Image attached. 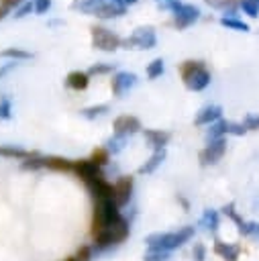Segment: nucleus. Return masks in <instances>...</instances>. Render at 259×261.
I'll return each mask as SVG.
<instances>
[{
	"label": "nucleus",
	"mask_w": 259,
	"mask_h": 261,
	"mask_svg": "<svg viewBox=\"0 0 259 261\" xmlns=\"http://www.w3.org/2000/svg\"><path fill=\"white\" fill-rule=\"evenodd\" d=\"M220 116H222V108L216 106V104H208V106H204V108L198 110L194 122H196L198 126H202V124H212V122L220 120Z\"/></svg>",
	"instance_id": "4468645a"
},
{
	"label": "nucleus",
	"mask_w": 259,
	"mask_h": 261,
	"mask_svg": "<svg viewBox=\"0 0 259 261\" xmlns=\"http://www.w3.org/2000/svg\"><path fill=\"white\" fill-rule=\"evenodd\" d=\"M12 112V104L8 98H0V120H8Z\"/></svg>",
	"instance_id": "e433bc0d"
},
{
	"label": "nucleus",
	"mask_w": 259,
	"mask_h": 261,
	"mask_svg": "<svg viewBox=\"0 0 259 261\" xmlns=\"http://www.w3.org/2000/svg\"><path fill=\"white\" fill-rule=\"evenodd\" d=\"M108 71H112L110 63H96L88 69V75H98V73H108Z\"/></svg>",
	"instance_id": "58836bf2"
},
{
	"label": "nucleus",
	"mask_w": 259,
	"mask_h": 261,
	"mask_svg": "<svg viewBox=\"0 0 259 261\" xmlns=\"http://www.w3.org/2000/svg\"><path fill=\"white\" fill-rule=\"evenodd\" d=\"M135 84H137V75H135L133 71H118V73L112 77L110 88H112V94H114V96H122V94H126L131 88H135Z\"/></svg>",
	"instance_id": "ddd939ff"
},
{
	"label": "nucleus",
	"mask_w": 259,
	"mask_h": 261,
	"mask_svg": "<svg viewBox=\"0 0 259 261\" xmlns=\"http://www.w3.org/2000/svg\"><path fill=\"white\" fill-rule=\"evenodd\" d=\"M222 214H226L232 222H237V226H239V232H241V234L259 239V222H255V220H243V218L237 214V210H235V204H232V202L222 206Z\"/></svg>",
	"instance_id": "0eeeda50"
},
{
	"label": "nucleus",
	"mask_w": 259,
	"mask_h": 261,
	"mask_svg": "<svg viewBox=\"0 0 259 261\" xmlns=\"http://www.w3.org/2000/svg\"><path fill=\"white\" fill-rule=\"evenodd\" d=\"M92 257H94V249L88 247V245H84V247H80L75 251V255H71V257L63 259V261H92Z\"/></svg>",
	"instance_id": "7c9ffc66"
},
{
	"label": "nucleus",
	"mask_w": 259,
	"mask_h": 261,
	"mask_svg": "<svg viewBox=\"0 0 259 261\" xmlns=\"http://www.w3.org/2000/svg\"><path fill=\"white\" fill-rule=\"evenodd\" d=\"M35 153L29 149H22L18 145H0V157H8V159H16V161H24L29 157H33Z\"/></svg>",
	"instance_id": "f3484780"
},
{
	"label": "nucleus",
	"mask_w": 259,
	"mask_h": 261,
	"mask_svg": "<svg viewBox=\"0 0 259 261\" xmlns=\"http://www.w3.org/2000/svg\"><path fill=\"white\" fill-rule=\"evenodd\" d=\"M120 210L112 200H102V202H94V212H92V237L100 234L102 230L114 226L120 220Z\"/></svg>",
	"instance_id": "f03ea898"
},
{
	"label": "nucleus",
	"mask_w": 259,
	"mask_h": 261,
	"mask_svg": "<svg viewBox=\"0 0 259 261\" xmlns=\"http://www.w3.org/2000/svg\"><path fill=\"white\" fill-rule=\"evenodd\" d=\"M167 259H169V253L167 251H157V249H149L143 255V261H167Z\"/></svg>",
	"instance_id": "473e14b6"
},
{
	"label": "nucleus",
	"mask_w": 259,
	"mask_h": 261,
	"mask_svg": "<svg viewBox=\"0 0 259 261\" xmlns=\"http://www.w3.org/2000/svg\"><path fill=\"white\" fill-rule=\"evenodd\" d=\"M90 31H92V47L94 49L116 51L120 47V43H122V39L116 33H112V31H108L104 27H92Z\"/></svg>",
	"instance_id": "423d86ee"
},
{
	"label": "nucleus",
	"mask_w": 259,
	"mask_h": 261,
	"mask_svg": "<svg viewBox=\"0 0 259 261\" xmlns=\"http://www.w3.org/2000/svg\"><path fill=\"white\" fill-rule=\"evenodd\" d=\"M206 4L210 8H218V10H226L228 8V12H232V8H235L232 0H206Z\"/></svg>",
	"instance_id": "c9c22d12"
},
{
	"label": "nucleus",
	"mask_w": 259,
	"mask_h": 261,
	"mask_svg": "<svg viewBox=\"0 0 259 261\" xmlns=\"http://www.w3.org/2000/svg\"><path fill=\"white\" fill-rule=\"evenodd\" d=\"M200 18V8L194 4H179L173 10V24L177 29H186L190 24H194Z\"/></svg>",
	"instance_id": "9b49d317"
},
{
	"label": "nucleus",
	"mask_w": 259,
	"mask_h": 261,
	"mask_svg": "<svg viewBox=\"0 0 259 261\" xmlns=\"http://www.w3.org/2000/svg\"><path fill=\"white\" fill-rule=\"evenodd\" d=\"M14 65H16V61H12V63H4V65H0V80L10 71V69H14Z\"/></svg>",
	"instance_id": "c03bdc74"
},
{
	"label": "nucleus",
	"mask_w": 259,
	"mask_h": 261,
	"mask_svg": "<svg viewBox=\"0 0 259 261\" xmlns=\"http://www.w3.org/2000/svg\"><path fill=\"white\" fill-rule=\"evenodd\" d=\"M112 126H114V135L128 137V135H135L137 130H141V120L133 114H120L114 118Z\"/></svg>",
	"instance_id": "f8f14e48"
},
{
	"label": "nucleus",
	"mask_w": 259,
	"mask_h": 261,
	"mask_svg": "<svg viewBox=\"0 0 259 261\" xmlns=\"http://www.w3.org/2000/svg\"><path fill=\"white\" fill-rule=\"evenodd\" d=\"M143 133H145L147 143H149V145H151L155 151L165 149V145H167V141H169V133L159 130V128H145Z\"/></svg>",
	"instance_id": "dca6fc26"
},
{
	"label": "nucleus",
	"mask_w": 259,
	"mask_h": 261,
	"mask_svg": "<svg viewBox=\"0 0 259 261\" xmlns=\"http://www.w3.org/2000/svg\"><path fill=\"white\" fill-rule=\"evenodd\" d=\"M155 2H157L161 8H165V10H175V8L182 4L179 0H155Z\"/></svg>",
	"instance_id": "79ce46f5"
},
{
	"label": "nucleus",
	"mask_w": 259,
	"mask_h": 261,
	"mask_svg": "<svg viewBox=\"0 0 259 261\" xmlns=\"http://www.w3.org/2000/svg\"><path fill=\"white\" fill-rule=\"evenodd\" d=\"M65 84H67V88L80 92V90H86V88H88V84H90V75H88V71H80V69H75V71H69V73H67Z\"/></svg>",
	"instance_id": "a211bd4d"
},
{
	"label": "nucleus",
	"mask_w": 259,
	"mask_h": 261,
	"mask_svg": "<svg viewBox=\"0 0 259 261\" xmlns=\"http://www.w3.org/2000/svg\"><path fill=\"white\" fill-rule=\"evenodd\" d=\"M45 167L53 169V171H71L73 173V161L65 159V157H57V155L45 157Z\"/></svg>",
	"instance_id": "412c9836"
},
{
	"label": "nucleus",
	"mask_w": 259,
	"mask_h": 261,
	"mask_svg": "<svg viewBox=\"0 0 259 261\" xmlns=\"http://www.w3.org/2000/svg\"><path fill=\"white\" fill-rule=\"evenodd\" d=\"M18 4H20V0H0V6H4L6 10H12Z\"/></svg>",
	"instance_id": "a18cd8bd"
},
{
	"label": "nucleus",
	"mask_w": 259,
	"mask_h": 261,
	"mask_svg": "<svg viewBox=\"0 0 259 261\" xmlns=\"http://www.w3.org/2000/svg\"><path fill=\"white\" fill-rule=\"evenodd\" d=\"M128 234H131V222H128L126 218H120L114 226H110V228L102 230L100 234L92 237V239H94L92 249H94L96 253H100V251H108V249H112V247L124 243V241L128 239Z\"/></svg>",
	"instance_id": "7ed1b4c3"
},
{
	"label": "nucleus",
	"mask_w": 259,
	"mask_h": 261,
	"mask_svg": "<svg viewBox=\"0 0 259 261\" xmlns=\"http://www.w3.org/2000/svg\"><path fill=\"white\" fill-rule=\"evenodd\" d=\"M220 24L222 27H226V29H235V31H249V24L247 22H243V20H239V18H235V16H222L220 18Z\"/></svg>",
	"instance_id": "cd10ccee"
},
{
	"label": "nucleus",
	"mask_w": 259,
	"mask_h": 261,
	"mask_svg": "<svg viewBox=\"0 0 259 261\" xmlns=\"http://www.w3.org/2000/svg\"><path fill=\"white\" fill-rule=\"evenodd\" d=\"M224 153H226V139L222 137V139L210 141V143L200 151L198 159H200L202 165H214V163H218V161L222 159Z\"/></svg>",
	"instance_id": "6e6552de"
},
{
	"label": "nucleus",
	"mask_w": 259,
	"mask_h": 261,
	"mask_svg": "<svg viewBox=\"0 0 259 261\" xmlns=\"http://www.w3.org/2000/svg\"><path fill=\"white\" fill-rule=\"evenodd\" d=\"M245 133H247V128H245L243 122H230V120H226V135H237V137H241V135H245Z\"/></svg>",
	"instance_id": "f704fd0d"
},
{
	"label": "nucleus",
	"mask_w": 259,
	"mask_h": 261,
	"mask_svg": "<svg viewBox=\"0 0 259 261\" xmlns=\"http://www.w3.org/2000/svg\"><path fill=\"white\" fill-rule=\"evenodd\" d=\"M108 2H114V0H73L71 2V8L73 10H80V12H86V14H96Z\"/></svg>",
	"instance_id": "6ab92c4d"
},
{
	"label": "nucleus",
	"mask_w": 259,
	"mask_h": 261,
	"mask_svg": "<svg viewBox=\"0 0 259 261\" xmlns=\"http://www.w3.org/2000/svg\"><path fill=\"white\" fill-rule=\"evenodd\" d=\"M214 253L218 257H222L224 261H239L241 247L232 245V243H222L220 239H214Z\"/></svg>",
	"instance_id": "2eb2a0df"
},
{
	"label": "nucleus",
	"mask_w": 259,
	"mask_h": 261,
	"mask_svg": "<svg viewBox=\"0 0 259 261\" xmlns=\"http://www.w3.org/2000/svg\"><path fill=\"white\" fill-rule=\"evenodd\" d=\"M179 73H182V80L188 90L200 92V90L208 88V84H210V71L206 69V65L202 61H192V59L184 61L179 65Z\"/></svg>",
	"instance_id": "20e7f679"
},
{
	"label": "nucleus",
	"mask_w": 259,
	"mask_h": 261,
	"mask_svg": "<svg viewBox=\"0 0 259 261\" xmlns=\"http://www.w3.org/2000/svg\"><path fill=\"white\" fill-rule=\"evenodd\" d=\"M6 12H8V10H6L4 6H0V18H4V16H6Z\"/></svg>",
	"instance_id": "de8ad7c7"
},
{
	"label": "nucleus",
	"mask_w": 259,
	"mask_h": 261,
	"mask_svg": "<svg viewBox=\"0 0 259 261\" xmlns=\"http://www.w3.org/2000/svg\"><path fill=\"white\" fill-rule=\"evenodd\" d=\"M33 8L37 14H43L51 8V0H33Z\"/></svg>",
	"instance_id": "a19ab883"
},
{
	"label": "nucleus",
	"mask_w": 259,
	"mask_h": 261,
	"mask_svg": "<svg viewBox=\"0 0 259 261\" xmlns=\"http://www.w3.org/2000/svg\"><path fill=\"white\" fill-rule=\"evenodd\" d=\"M218 222H220V214L218 210H212V208H206L204 214L200 216V226H204L206 230L214 232L218 228Z\"/></svg>",
	"instance_id": "4be33fe9"
},
{
	"label": "nucleus",
	"mask_w": 259,
	"mask_h": 261,
	"mask_svg": "<svg viewBox=\"0 0 259 261\" xmlns=\"http://www.w3.org/2000/svg\"><path fill=\"white\" fill-rule=\"evenodd\" d=\"M122 12H124V6H120V4L114 0V2L104 4V6L96 12V16H98V18H112V16H120Z\"/></svg>",
	"instance_id": "5701e85b"
},
{
	"label": "nucleus",
	"mask_w": 259,
	"mask_h": 261,
	"mask_svg": "<svg viewBox=\"0 0 259 261\" xmlns=\"http://www.w3.org/2000/svg\"><path fill=\"white\" fill-rule=\"evenodd\" d=\"M73 173H75L86 186L92 184V181H96V179H100V177H104L102 167H98V165L92 163L90 159H77V161H73Z\"/></svg>",
	"instance_id": "1a4fd4ad"
},
{
	"label": "nucleus",
	"mask_w": 259,
	"mask_h": 261,
	"mask_svg": "<svg viewBox=\"0 0 259 261\" xmlns=\"http://www.w3.org/2000/svg\"><path fill=\"white\" fill-rule=\"evenodd\" d=\"M31 10H35V8H33V2H27V4L18 6V10L14 12V16H16V18H22V16H27Z\"/></svg>",
	"instance_id": "37998d69"
},
{
	"label": "nucleus",
	"mask_w": 259,
	"mask_h": 261,
	"mask_svg": "<svg viewBox=\"0 0 259 261\" xmlns=\"http://www.w3.org/2000/svg\"><path fill=\"white\" fill-rule=\"evenodd\" d=\"M161 73H163V59L157 57V59H153V61L147 65V75H149L151 80H155V77H159Z\"/></svg>",
	"instance_id": "2f4dec72"
},
{
	"label": "nucleus",
	"mask_w": 259,
	"mask_h": 261,
	"mask_svg": "<svg viewBox=\"0 0 259 261\" xmlns=\"http://www.w3.org/2000/svg\"><path fill=\"white\" fill-rule=\"evenodd\" d=\"M106 112H108V104H96V106L84 108V110H82V116L88 118V120H92V118H98V116H102V114H106Z\"/></svg>",
	"instance_id": "bb28decb"
},
{
	"label": "nucleus",
	"mask_w": 259,
	"mask_h": 261,
	"mask_svg": "<svg viewBox=\"0 0 259 261\" xmlns=\"http://www.w3.org/2000/svg\"><path fill=\"white\" fill-rule=\"evenodd\" d=\"M108 159H110V151H108L106 147H96V149L92 151V155H90V161H92V163H96L98 167L106 165V163H108Z\"/></svg>",
	"instance_id": "a878e982"
},
{
	"label": "nucleus",
	"mask_w": 259,
	"mask_h": 261,
	"mask_svg": "<svg viewBox=\"0 0 259 261\" xmlns=\"http://www.w3.org/2000/svg\"><path fill=\"white\" fill-rule=\"evenodd\" d=\"M241 8L249 14V16H257L259 14V0H243Z\"/></svg>",
	"instance_id": "72a5a7b5"
},
{
	"label": "nucleus",
	"mask_w": 259,
	"mask_h": 261,
	"mask_svg": "<svg viewBox=\"0 0 259 261\" xmlns=\"http://www.w3.org/2000/svg\"><path fill=\"white\" fill-rule=\"evenodd\" d=\"M243 124L247 130H259V114H247Z\"/></svg>",
	"instance_id": "4c0bfd02"
},
{
	"label": "nucleus",
	"mask_w": 259,
	"mask_h": 261,
	"mask_svg": "<svg viewBox=\"0 0 259 261\" xmlns=\"http://www.w3.org/2000/svg\"><path fill=\"white\" fill-rule=\"evenodd\" d=\"M226 135V120H216V122H212L210 124V128H208V133H206V139H208V143L210 141H216V139H222Z\"/></svg>",
	"instance_id": "393cba45"
},
{
	"label": "nucleus",
	"mask_w": 259,
	"mask_h": 261,
	"mask_svg": "<svg viewBox=\"0 0 259 261\" xmlns=\"http://www.w3.org/2000/svg\"><path fill=\"white\" fill-rule=\"evenodd\" d=\"M0 57L2 59H12V61H20V59H31L33 55L24 49H18V47H6L0 51Z\"/></svg>",
	"instance_id": "b1692460"
},
{
	"label": "nucleus",
	"mask_w": 259,
	"mask_h": 261,
	"mask_svg": "<svg viewBox=\"0 0 259 261\" xmlns=\"http://www.w3.org/2000/svg\"><path fill=\"white\" fill-rule=\"evenodd\" d=\"M165 161V149H159V151H153V155L139 167V173L141 175H147V173H153L161 163Z\"/></svg>",
	"instance_id": "aec40b11"
},
{
	"label": "nucleus",
	"mask_w": 259,
	"mask_h": 261,
	"mask_svg": "<svg viewBox=\"0 0 259 261\" xmlns=\"http://www.w3.org/2000/svg\"><path fill=\"white\" fill-rule=\"evenodd\" d=\"M116 2H118L120 6H124V8H126V6H131V4H135L137 0H116Z\"/></svg>",
	"instance_id": "49530a36"
},
{
	"label": "nucleus",
	"mask_w": 259,
	"mask_h": 261,
	"mask_svg": "<svg viewBox=\"0 0 259 261\" xmlns=\"http://www.w3.org/2000/svg\"><path fill=\"white\" fill-rule=\"evenodd\" d=\"M192 257H194V261H204L206 259V247L202 243H196L192 249Z\"/></svg>",
	"instance_id": "ea45409f"
},
{
	"label": "nucleus",
	"mask_w": 259,
	"mask_h": 261,
	"mask_svg": "<svg viewBox=\"0 0 259 261\" xmlns=\"http://www.w3.org/2000/svg\"><path fill=\"white\" fill-rule=\"evenodd\" d=\"M124 143H126V137H120V135H112L108 141H106V149L114 155V153H120L124 149Z\"/></svg>",
	"instance_id": "c85d7f7f"
},
{
	"label": "nucleus",
	"mask_w": 259,
	"mask_h": 261,
	"mask_svg": "<svg viewBox=\"0 0 259 261\" xmlns=\"http://www.w3.org/2000/svg\"><path fill=\"white\" fill-rule=\"evenodd\" d=\"M196 228L194 226H182L173 232H151L145 243L149 249H157V251H173L177 247H182L184 243H188L190 239H194Z\"/></svg>",
	"instance_id": "f257e3e1"
},
{
	"label": "nucleus",
	"mask_w": 259,
	"mask_h": 261,
	"mask_svg": "<svg viewBox=\"0 0 259 261\" xmlns=\"http://www.w3.org/2000/svg\"><path fill=\"white\" fill-rule=\"evenodd\" d=\"M133 188H135V181H133L131 175H120V177L112 184V190H114L112 200H114V204H116L118 208L124 206V204H128V200H131V196H133Z\"/></svg>",
	"instance_id": "9d476101"
},
{
	"label": "nucleus",
	"mask_w": 259,
	"mask_h": 261,
	"mask_svg": "<svg viewBox=\"0 0 259 261\" xmlns=\"http://www.w3.org/2000/svg\"><path fill=\"white\" fill-rule=\"evenodd\" d=\"M157 43V37H155V31L151 27H139L133 31L131 37H126L120 45L124 49H153Z\"/></svg>",
	"instance_id": "39448f33"
},
{
	"label": "nucleus",
	"mask_w": 259,
	"mask_h": 261,
	"mask_svg": "<svg viewBox=\"0 0 259 261\" xmlns=\"http://www.w3.org/2000/svg\"><path fill=\"white\" fill-rule=\"evenodd\" d=\"M20 167H22V169H27V171H29V169H31V171H33V169H41V167H45V157H43V155H39V153H35L33 157L24 159V161L20 163Z\"/></svg>",
	"instance_id": "c756f323"
}]
</instances>
